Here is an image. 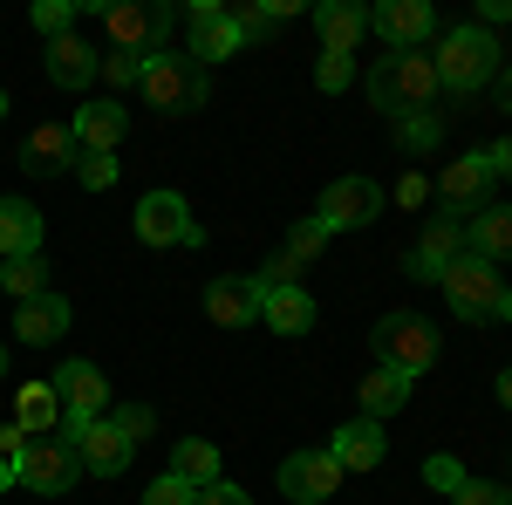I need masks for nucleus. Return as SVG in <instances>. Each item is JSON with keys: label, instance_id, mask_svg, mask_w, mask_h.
I'll use <instances>...</instances> for the list:
<instances>
[{"label": "nucleus", "instance_id": "obj_1", "mask_svg": "<svg viewBox=\"0 0 512 505\" xmlns=\"http://www.w3.org/2000/svg\"><path fill=\"white\" fill-rule=\"evenodd\" d=\"M369 103L383 110V117H424L437 103V69L424 48H410V55H383L376 69H369Z\"/></svg>", "mask_w": 512, "mask_h": 505}, {"label": "nucleus", "instance_id": "obj_2", "mask_svg": "<svg viewBox=\"0 0 512 505\" xmlns=\"http://www.w3.org/2000/svg\"><path fill=\"white\" fill-rule=\"evenodd\" d=\"M437 89H451V96H478L485 82H492V69H499V41H492V28H478V21H465V28H444L437 35Z\"/></svg>", "mask_w": 512, "mask_h": 505}, {"label": "nucleus", "instance_id": "obj_3", "mask_svg": "<svg viewBox=\"0 0 512 505\" xmlns=\"http://www.w3.org/2000/svg\"><path fill=\"white\" fill-rule=\"evenodd\" d=\"M103 14V28H110V48H123V55H164L171 48V28L185 21L171 0H103L96 7Z\"/></svg>", "mask_w": 512, "mask_h": 505}, {"label": "nucleus", "instance_id": "obj_4", "mask_svg": "<svg viewBox=\"0 0 512 505\" xmlns=\"http://www.w3.org/2000/svg\"><path fill=\"white\" fill-rule=\"evenodd\" d=\"M369 349H376V369H403V376H424L437 362V321L424 314H383L376 328H369Z\"/></svg>", "mask_w": 512, "mask_h": 505}, {"label": "nucleus", "instance_id": "obj_5", "mask_svg": "<svg viewBox=\"0 0 512 505\" xmlns=\"http://www.w3.org/2000/svg\"><path fill=\"white\" fill-rule=\"evenodd\" d=\"M137 89H144V103H151V110H164V117H192V110H205L212 76L198 69L192 55H171V48H164V55H151V62H144V82H137Z\"/></svg>", "mask_w": 512, "mask_h": 505}, {"label": "nucleus", "instance_id": "obj_6", "mask_svg": "<svg viewBox=\"0 0 512 505\" xmlns=\"http://www.w3.org/2000/svg\"><path fill=\"white\" fill-rule=\"evenodd\" d=\"M437 287H444L451 314H465V321H492V314H499V301H506L499 267H492V260H478V253H458L451 267L437 273Z\"/></svg>", "mask_w": 512, "mask_h": 505}, {"label": "nucleus", "instance_id": "obj_7", "mask_svg": "<svg viewBox=\"0 0 512 505\" xmlns=\"http://www.w3.org/2000/svg\"><path fill=\"white\" fill-rule=\"evenodd\" d=\"M14 478L28 485V492H76V478H82V458H76V444L69 437H28V451L14 458Z\"/></svg>", "mask_w": 512, "mask_h": 505}, {"label": "nucleus", "instance_id": "obj_8", "mask_svg": "<svg viewBox=\"0 0 512 505\" xmlns=\"http://www.w3.org/2000/svg\"><path fill=\"white\" fill-rule=\"evenodd\" d=\"M369 219H383V185H376V178H335L315 205L321 233H355V226H369Z\"/></svg>", "mask_w": 512, "mask_h": 505}, {"label": "nucleus", "instance_id": "obj_9", "mask_svg": "<svg viewBox=\"0 0 512 505\" xmlns=\"http://www.w3.org/2000/svg\"><path fill=\"white\" fill-rule=\"evenodd\" d=\"M137 239L144 246H205L185 192H144L137 198Z\"/></svg>", "mask_w": 512, "mask_h": 505}, {"label": "nucleus", "instance_id": "obj_10", "mask_svg": "<svg viewBox=\"0 0 512 505\" xmlns=\"http://www.w3.org/2000/svg\"><path fill=\"white\" fill-rule=\"evenodd\" d=\"M185 35H192V55L198 69H212V62H226V55H239L246 41H239V28H233V14L219 7V0H192L185 7Z\"/></svg>", "mask_w": 512, "mask_h": 505}, {"label": "nucleus", "instance_id": "obj_11", "mask_svg": "<svg viewBox=\"0 0 512 505\" xmlns=\"http://www.w3.org/2000/svg\"><path fill=\"white\" fill-rule=\"evenodd\" d=\"M437 198H444L451 219H472L478 205H492V164H485V151L451 157V164L437 171Z\"/></svg>", "mask_w": 512, "mask_h": 505}, {"label": "nucleus", "instance_id": "obj_12", "mask_svg": "<svg viewBox=\"0 0 512 505\" xmlns=\"http://www.w3.org/2000/svg\"><path fill=\"white\" fill-rule=\"evenodd\" d=\"M342 478H349V471L335 465L328 451H294V458L280 465V492H287L294 505H321V499L342 492Z\"/></svg>", "mask_w": 512, "mask_h": 505}, {"label": "nucleus", "instance_id": "obj_13", "mask_svg": "<svg viewBox=\"0 0 512 505\" xmlns=\"http://www.w3.org/2000/svg\"><path fill=\"white\" fill-rule=\"evenodd\" d=\"M369 28L390 41L396 55H410V48H424L437 28V14H431V0H383V7H369Z\"/></svg>", "mask_w": 512, "mask_h": 505}, {"label": "nucleus", "instance_id": "obj_14", "mask_svg": "<svg viewBox=\"0 0 512 505\" xmlns=\"http://www.w3.org/2000/svg\"><path fill=\"white\" fill-rule=\"evenodd\" d=\"M55 396H62V417H110V376L96 362H62L55 369Z\"/></svg>", "mask_w": 512, "mask_h": 505}, {"label": "nucleus", "instance_id": "obj_15", "mask_svg": "<svg viewBox=\"0 0 512 505\" xmlns=\"http://www.w3.org/2000/svg\"><path fill=\"white\" fill-rule=\"evenodd\" d=\"M458 253H465V219H451V212H444V219L424 226V239H417V253L403 260V273H410V280H437Z\"/></svg>", "mask_w": 512, "mask_h": 505}, {"label": "nucleus", "instance_id": "obj_16", "mask_svg": "<svg viewBox=\"0 0 512 505\" xmlns=\"http://www.w3.org/2000/svg\"><path fill=\"white\" fill-rule=\"evenodd\" d=\"M21 171H28V178L76 171V130H69V123H35L28 144H21Z\"/></svg>", "mask_w": 512, "mask_h": 505}, {"label": "nucleus", "instance_id": "obj_17", "mask_svg": "<svg viewBox=\"0 0 512 505\" xmlns=\"http://www.w3.org/2000/svg\"><path fill=\"white\" fill-rule=\"evenodd\" d=\"M76 458H82V471H96V478H117V471L137 458V444H130V437H123L110 417H96V424H82Z\"/></svg>", "mask_w": 512, "mask_h": 505}, {"label": "nucleus", "instance_id": "obj_18", "mask_svg": "<svg viewBox=\"0 0 512 505\" xmlns=\"http://www.w3.org/2000/svg\"><path fill=\"white\" fill-rule=\"evenodd\" d=\"M383 451H390V437H383L376 417H355V424H342L335 437H328V458H335L342 471H376Z\"/></svg>", "mask_w": 512, "mask_h": 505}, {"label": "nucleus", "instance_id": "obj_19", "mask_svg": "<svg viewBox=\"0 0 512 505\" xmlns=\"http://www.w3.org/2000/svg\"><path fill=\"white\" fill-rule=\"evenodd\" d=\"M205 314H212L219 328H253V321H260V280H246V273L212 280V287H205Z\"/></svg>", "mask_w": 512, "mask_h": 505}, {"label": "nucleus", "instance_id": "obj_20", "mask_svg": "<svg viewBox=\"0 0 512 505\" xmlns=\"http://www.w3.org/2000/svg\"><path fill=\"white\" fill-rule=\"evenodd\" d=\"M315 35H321V55H355V41L369 35V7H355V0H321Z\"/></svg>", "mask_w": 512, "mask_h": 505}, {"label": "nucleus", "instance_id": "obj_21", "mask_svg": "<svg viewBox=\"0 0 512 505\" xmlns=\"http://www.w3.org/2000/svg\"><path fill=\"white\" fill-rule=\"evenodd\" d=\"M69 130H76L82 151H110V157H117V144H123V130H130V117L117 110V96H96V103H82V110H76V123H69Z\"/></svg>", "mask_w": 512, "mask_h": 505}, {"label": "nucleus", "instance_id": "obj_22", "mask_svg": "<svg viewBox=\"0 0 512 505\" xmlns=\"http://www.w3.org/2000/svg\"><path fill=\"white\" fill-rule=\"evenodd\" d=\"M465 253L478 260H512V205H478L472 219H465Z\"/></svg>", "mask_w": 512, "mask_h": 505}, {"label": "nucleus", "instance_id": "obj_23", "mask_svg": "<svg viewBox=\"0 0 512 505\" xmlns=\"http://www.w3.org/2000/svg\"><path fill=\"white\" fill-rule=\"evenodd\" d=\"M96 69H103V55H96L89 41H76V35L48 41V82H55V89H89Z\"/></svg>", "mask_w": 512, "mask_h": 505}, {"label": "nucleus", "instance_id": "obj_24", "mask_svg": "<svg viewBox=\"0 0 512 505\" xmlns=\"http://www.w3.org/2000/svg\"><path fill=\"white\" fill-rule=\"evenodd\" d=\"M41 253V212L28 198H0V267Z\"/></svg>", "mask_w": 512, "mask_h": 505}, {"label": "nucleus", "instance_id": "obj_25", "mask_svg": "<svg viewBox=\"0 0 512 505\" xmlns=\"http://www.w3.org/2000/svg\"><path fill=\"white\" fill-rule=\"evenodd\" d=\"M14 328H21V342H28V349H48L55 335H69V301H62V294L48 287L41 301H21Z\"/></svg>", "mask_w": 512, "mask_h": 505}, {"label": "nucleus", "instance_id": "obj_26", "mask_svg": "<svg viewBox=\"0 0 512 505\" xmlns=\"http://www.w3.org/2000/svg\"><path fill=\"white\" fill-rule=\"evenodd\" d=\"M260 321L274 335H308L315 328V294L308 287H274V294H260Z\"/></svg>", "mask_w": 512, "mask_h": 505}, {"label": "nucleus", "instance_id": "obj_27", "mask_svg": "<svg viewBox=\"0 0 512 505\" xmlns=\"http://www.w3.org/2000/svg\"><path fill=\"white\" fill-rule=\"evenodd\" d=\"M14 424L28 430V437H55V430H62V396H55V383H21Z\"/></svg>", "mask_w": 512, "mask_h": 505}, {"label": "nucleus", "instance_id": "obj_28", "mask_svg": "<svg viewBox=\"0 0 512 505\" xmlns=\"http://www.w3.org/2000/svg\"><path fill=\"white\" fill-rule=\"evenodd\" d=\"M410 383H417V376H403V369H369V376H362V417H376V424L396 417V410L410 403Z\"/></svg>", "mask_w": 512, "mask_h": 505}, {"label": "nucleus", "instance_id": "obj_29", "mask_svg": "<svg viewBox=\"0 0 512 505\" xmlns=\"http://www.w3.org/2000/svg\"><path fill=\"white\" fill-rule=\"evenodd\" d=\"M171 471L185 478V485H219V444H205V437H178V451H171Z\"/></svg>", "mask_w": 512, "mask_h": 505}, {"label": "nucleus", "instance_id": "obj_30", "mask_svg": "<svg viewBox=\"0 0 512 505\" xmlns=\"http://www.w3.org/2000/svg\"><path fill=\"white\" fill-rule=\"evenodd\" d=\"M226 14H233L239 41H260V35H274L280 21H294L301 7H294V0H246V7H226Z\"/></svg>", "mask_w": 512, "mask_h": 505}, {"label": "nucleus", "instance_id": "obj_31", "mask_svg": "<svg viewBox=\"0 0 512 505\" xmlns=\"http://www.w3.org/2000/svg\"><path fill=\"white\" fill-rule=\"evenodd\" d=\"M0 287H7L14 301H41V294H48V260H41V253L7 260V267H0Z\"/></svg>", "mask_w": 512, "mask_h": 505}, {"label": "nucleus", "instance_id": "obj_32", "mask_svg": "<svg viewBox=\"0 0 512 505\" xmlns=\"http://www.w3.org/2000/svg\"><path fill=\"white\" fill-rule=\"evenodd\" d=\"M396 144H403L410 157H417V151H437V144H444V117H437V110H424V117H403V123H396Z\"/></svg>", "mask_w": 512, "mask_h": 505}, {"label": "nucleus", "instance_id": "obj_33", "mask_svg": "<svg viewBox=\"0 0 512 505\" xmlns=\"http://www.w3.org/2000/svg\"><path fill=\"white\" fill-rule=\"evenodd\" d=\"M117 171H123V164H117L110 151H82V157H76L82 192H110V185H117Z\"/></svg>", "mask_w": 512, "mask_h": 505}, {"label": "nucleus", "instance_id": "obj_34", "mask_svg": "<svg viewBox=\"0 0 512 505\" xmlns=\"http://www.w3.org/2000/svg\"><path fill=\"white\" fill-rule=\"evenodd\" d=\"M96 76L110 82V96H117V89H137V82H144V55H123V48H110Z\"/></svg>", "mask_w": 512, "mask_h": 505}, {"label": "nucleus", "instance_id": "obj_35", "mask_svg": "<svg viewBox=\"0 0 512 505\" xmlns=\"http://www.w3.org/2000/svg\"><path fill=\"white\" fill-rule=\"evenodd\" d=\"M110 424H117L130 444H144V437L158 430V417H151V403H110Z\"/></svg>", "mask_w": 512, "mask_h": 505}, {"label": "nucleus", "instance_id": "obj_36", "mask_svg": "<svg viewBox=\"0 0 512 505\" xmlns=\"http://www.w3.org/2000/svg\"><path fill=\"white\" fill-rule=\"evenodd\" d=\"M349 82H355V55H321L315 62V89L321 96H342Z\"/></svg>", "mask_w": 512, "mask_h": 505}, {"label": "nucleus", "instance_id": "obj_37", "mask_svg": "<svg viewBox=\"0 0 512 505\" xmlns=\"http://www.w3.org/2000/svg\"><path fill=\"white\" fill-rule=\"evenodd\" d=\"M424 485H431V492H444V499H451V492H458V485H465V465H458V458H444V451H431V458H424Z\"/></svg>", "mask_w": 512, "mask_h": 505}, {"label": "nucleus", "instance_id": "obj_38", "mask_svg": "<svg viewBox=\"0 0 512 505\" xmlns=\"http://www.w3.org/2000/svg\"><path fill=\"white\" fill-rule=\"evenodd\" d=\"M144 505H198V485H185L178 471H164V478H151Z\"/></svg>", "mask_w": 512, "mask_h": 505}, {"label": "nucleus", "instance_id": "obj_39", "mask_svg": "<svg viewBox=\"0 0 512 505\" xmlns=\"http://www.w3.org/2000/svg\"><path fill=\"white\" fill-rule=\"evenodd\" d=\"M321 246H328V233H321L315 219H301V226H294V233H287V246H280V253H287V260H294V267H301V260H315Z\"/></svg>", "mask_w": 512, "mask_h": 505}, {"label": "nucleus", "instance_id": "obj_40", "mask_svg": "<svg viewBox=\"0 0 512 505\" xmlns=\"http://www.w3.org/2000/svg\"><path fill=\"white\" fill-rule=\"evenodd\" d=\"M451 505H512V492L492 485V478H465V485L451 492Z\"/></svg>", "mask_w": 512, "mask_h": 505}, {"label": "nucleus", "instance_id": "obj_41", "mask_svg": "<svg viewBox=\"0 0 512 505\" xmlns=\"http://www.w3.org/2000/svg\"><path fill=\"white\" fill-rule=\"evenodd\" d=\"M69 21H76V7H69V0H41V7H35V28H41L48 41L69 35Z\"/></svg>", "mask_w": 512, "mask_h": 505}, {"label": "nucleus", "instance_id": "obj_42", "mask_svg": "<svg viewBox=\"0 0 512 505\" xmlns=\"http://www.w3.org/2000/svg\"><path fill=\"white\" fill-rule=\"evenodd\" d=\"M198 505H253V499H246L239 485H226V478H219V485H205V492H198Z\"/></svg>", "mask_w": 512, "mask_h": 505}, {"label": "nucleus", "instance_id": "obj_43", "mask_svg": "<svg viewBox=\"0 0 512 505\" xmlns=\"http://www.w3.org/2000/svg\"><path fill=\"white\" fill-rule=\"evenodd\" d=\"M424 198H431V178H417V171H410V178L396 185V205H410V212H417Z\"/></svg>", "mask_w": 512, "mask_h": 505}, {"label": "nucleus", "instance_id": "obj_44", "mask_svg": "<svg viewBox=\"0 0 512 505\" xmlns=\"http://www.w3.org/2000/svg\"><path fill=\"white\" fill-rule=\"evenodd\" d=\"M485 164H492V178H512V137H499V144L485 151Z\"/></svg>", "mask_w": 512, "mask_h": 505}, {"label": "nucleus", "instance_id": "obj_45", "mask_svg": "<svg viewBox=\"0 0 512 505\" xmlns=\"http://www.w3.org/2000/svg\"><path fill=\"white\" fill-rule=\"evenodd\" d=\"M21 451H28V430L7 424V430H0V458H21Z\"/></svg>", "mask_w": 512, "mask_h": 505}, {"label": "nucleus", "instance_id": "obj_46", "mask_svg": "<svg viewBox=\"0 0 512 505\" xmlns=\"http://www.w3.org/2000/svg\"><path fill=\"white\" fill-rule=\"evenodd\" d=\"M492 21H512V0H478V28H492Z\"/></svg>", "mask_w": 512, "mask_h": 505}, {"label": "nucleus", "instance_id": "obj_47", "mask_svg": "<svg viewBox=\"0 0 512 505\" xmlns=\"http://www.w3.org/2000/svg\"><path fill=\"white\" fill-rule=\"evenodd\" d=\"M499 403L512 410V369H499Z\"/></svg>", "mask_w": 512, "mask_h": 505}, {"label": "nucleus", "instance_id": "obj_48", "mask_svg": "<svg viewBox=\"0 0 512 505\" xmlns=\"http://www.w3.org/2000/svg\"><path fill=\"white\" fill-rule=\"evenodd\" d=\"M7 485H21V478H14V458H0V492H7Z\"/></svg>", "mask_w": 512, "mask_h": 505}, {"label": "nucleus", "instance_id": "obj_49", "mask_svg": "<svg viewBox=\"0 0 512 505\" xmlns=\"http://www.w3.org/2000/svg\"><path fill=\"white\" fill-rule=\"evenodd\" d=\"M499 321H512V287H506V301H499Z\"/></svg>", "mask_w": 512, "mask_h": 505}, {"label": "nucleus", "instance_id": "obj_50", "mask_svg": "<svg viewBox=\"0 0 512 505\" xmlns=\"http://www.w3.org/2000/svg\"><path fill=\"white\" fill-rule=\"evenodd\" d=\"M499 96H506V110H512V69H506V82H499Z\"/></svg>", "mask_w": 512, "mask_h": 505}, {"label": "nucleus", "instance_id": "obj_51", "mask_svg": "<svg viewBox=\"0 0 512 505\" xmlns=\"http://www.w3.org/2000/svg\"><path fill=\"white\" fill-rule=\"evenodd\" d=\"M0 117H7V89H0Z\"/></svg>", "mask_w": 512, "mask_h": 505}, {"label": "nucleus", "instance_id": "obj_52", "mask_svg": "<svg viewBox=\"0 0 512 505\" xmlns=\"http://www.w3.org/2000/svg\"><path fill=\"white\" fill-rule=\"evenodd\" d=\"M0 376H7V349H0Z\"/></svg>", "mask_w": 512, "mask_h": 505}]
</instances>
